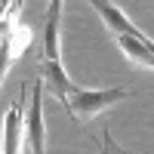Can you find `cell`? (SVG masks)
<instances>
[{
  "instance_id": "obj_1",
  "label": "cell",
  "mask_w": 154,
  "mask_h": 154,
  "mask_svg": "<svg viewBox=\"0 0 154 154\" xmlns=\"http://www.w3.org/2000/svg\"><path fill=\"white\" fill-rule=\"evenodd\" d=\"M126 96H130V89H123V86H111V89H80V86H74L68 93L65 111L77 123H80V120H93L96 114H102L105 108L123 102Z\"/></svg>"
},
{
  "instance_id": "obj_2",
  "label": "cell",
  "mask_w": 154,
  "mask_h": 154,
  "mask_svg": "<svg viewBox=\"0 0 154 154\" xmlns=\"http://www.w3.org/2000/svg\"><path fill=\"white\" fill-rule=\"evenodd\" d=\"M19 9H22V3L0 6V86H3L9 59H16L28 43V31L19 25Z\"/></svg>"
},
{
  "instance_id": "obj_3",
  "label": "cell",
  "mask_w": 154,
  "mask_h": 154,
  "mask_svg": "<svg viewBox=\"0 0 154 154\" xmlns=\"http://www.w3.org/2000/svg\"><path fill=\"white\" fill-rule=\"evenodd\" d=\"M43 83H31V99H28V111L22 117V139L31 148V154H46V130H43Z\"/></svg>"
},
{
  "instance_id": "obj_4",
  "label": "cell",
  "mask_w": 154,
  "mask_h": 154,
  "mask_svg": "<svg viewBox=\"0 0 154 154\" xmlns=\"http://www.w3.org/2000/svg\"><path fill=\"white\" fill-rule=\"evenodd\" d=\"M28 96H31V83H22V93L16 99V105L3 117V154H19V148H22V117H25Z\"/></svg>"
},
{
  "instance_id": "obj_5",
  "label": "cell",
  "mask_w": 154,
  "mask_h": 154,
  "mask_svg": "<svg viewBox=\"0 0 154 154\" xmlns=\"http://www.w3.org/2000/svg\"><path fill=\"white\" fill-rule=\"evenodd\" d=\"M62 9L65 3L53 0L46 9V25H43V62H59V22H62Z\"/></svg>"
},
{
  "instance_id": "obj_6",
  "label": "cell",
  "mask_w": 154,
  "mask_h": 154,
  "mask_svg": "<svg viewBox=\"0 0 154 154\" xmlns=\"http://www.w3.org/2000/svg\"><path fill=\"white\" fill-rule=\"evenodd\" d=\"M93 9L99 12L102 19H105V25H108V28L117 34V37H145V34L139 31V28H136V25L126 19V16H123V12L114 6V3H105V0H93Z\"/></svg>"
},
{
  "instance_id": "obj_7",
  "label": "cell",
  "mask_w": 154,
  "mask_h": 154,
  "mask_svg": "<svg viewBox=\"0 0 154 154\" xmlns=\"http://www.w3.org/2000/svg\"><path fill=\"white\" fill-rule=\"evenodd\" d=\"M148 37H117V46L123 49V56L133 62V65H142V68H154V56L148 49Z\"/></svg>"
},
{
  "instance_id": "obj_8",
  "label": "cell",
  "mask_w": 154,
  "mask_h": 154,
  "mask_svg": "<svg viewBox=\"0 0 154 154\" xmlns=\"http://www.w3.org/2000/svg\"><path fill=\"white\" fill-rule=\"evenodd\" d=\"M99 148H102V154H130V151H123L117 142H114V136H111L108 130H102V136H99Z\"/></svg>"
},
{
  "instance_id": "obj_9",
  "label": "cell",
  "mask_w": 154,
  "mask_h": 154,
  "mask_svg": "<svg viewBox=\"0 0 154 154\" xmlns=\"http://www.w3.org/2000/svg\"><path fill=\"white\" fill-rule=\"evenodd\" d=\"M148 49H151V56H154V40H151V43H148Z\"/></svg>"
}]
</instances>
